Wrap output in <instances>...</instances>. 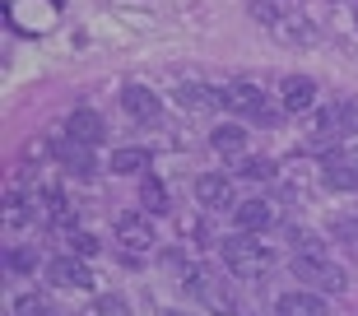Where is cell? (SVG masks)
Masks as SVG:
<instances>
[{
  "instance_id": "cell-8",
  "label": "cell",
  "mask_w": 358,
  "mask_h": 316,
  "mask_svg": "<svg viewBox=\"0 0 358 316\" xmlns=\"http://www.w3.org/2000/svg\"><path fill=\"white\" fill-rule=\"evenodd\" d=\"M42 275L52 279L56 289H89L93 284V270L84 265V256H75V251H70V256H52V261L42 265Z\"/></svg>"
},
{
  "instance_id": "cell-24",
  "label": "cell",
  "mask_w": 358,
  "mask_h": 316,
  "mask_svg": "<svg viewBox=\"0 0 358 316\" xmlns=\"http://www.w3.org/2000/svg\"><path fill=\"white\" fill-rule=\"evenodd\" d=\"M5 219H10V224H24V219H28V196H24V191H14V186L5 191Z\"/></svg>"
},
{
  "instance_id": "cell-2",
  "label": "cell",
  "mask_w": 358,
  "mask_h": 316,
  "mask_svg": "<svg viewBox=\"0 0 358 316\" xmlns=\"http://www.w3.org/2000/svg\"><path fill=\"white\" fill-rule=\"evenodd\" d=\"M289 270H293V279H303V289H317V293H326V298L349 289V275L326 256V251H293Z\"/></svg>"
},
{
  "instance_id": "cell-26",
  "label": "cell",
  "mask_w": 358,
  "mask_h": 316,
  "mask_svg": "<svg viewBox=\"0 0 358 316\" xmlns=\"http://www.w3.org/2000/svg\"><path fill=\"white\" fill-rule=\"evenodd\" d=\"M70 247H75V256H98V237L75 228V233H70Z\"/></svg>"
},
{
  "instance_id": "cell-14",
  "label": "cell",
  "mask_w": 358,
  "mask_h": 316,
  "mask_svg": "<svg viewBox=\"0 0 358 316\" xmlns=\"http://www.w3.org/2000/svg\"><path fill=\"white\" fill-rule=\"evenodd\" d=\"M56 163L70 172V177H93L98 172V158H93L89 145H80V140H56Z\"/></svg>"
},
{
  "instance_id": "cell-11",
  "label": "cell",
  "mask_w": 358,
  "mask_h": 316,
  "mask_svg": "<svg viewBox=\"0 0 358 316\" xmlns=\"http://www.w3.org/2000/svg\"><path fill=\"white\" fill-rule=\"evenodd\" d=\"M275 316H331V307L317 289H289L275 298Z\"/></svg>"
},
{
  "instance_id": "cell-3",
  "label": "cell",
  "mask_w": 358,
  "mask_h": 316,
  "mask_svg": "<svg viewBox=\"0 0 358 316\" xmlns=\"http://www.w3.org/2000/svg\"><path fill=\"white\" fill-rule=\"evenodd\" d=\"M317 79L312 75H284L279 79V112L284 117H312L317 112Z\"/></svg>"
},
{
  "instance_id": "cell-29",
  "label": "cell",
  "mask_w": 358,
  "mask_h": 316,
  "mask_svg": "<svg viewBox=\"0 0 358 316\" xmlns=\"http://www.w3.org/2000/svg\"><path fill=\"white\" fill-rule=\"evenodd\" d=\"M219 316H233V312H219Z\"/></svg>"
},
{
  "instance_id": "cell-22",
  "label": "cell",
  "mask_w": 358,
  "mask_h": 316,
  "mask_svg": "<svg viewBox=\"0 0 358 316\" xmlns=\"http://www.w3.org/2000/svg\"><path fill=\"white\" fill-rule=\"evenodd\" d=\"M47 307H52V303H47L42 293H24V298H14V303H10V316H42Z\"/></svg>"
},
{
  "instance_id": "cell-27",
  "label": "cell",
  "mask_w": 358,
  "mask_h": 316,
  "mask_svg": "<svg viewBox=\"0 0 358 316\" xmlns=\"http://www.w3.org/2000/svg\"><path fill=\"white\" fill-rule=\"evenodd\" d=\"M42 316H66V312H56V307H47V312H42Z\"/></svg>"
},
{
  "instance_id": "cell-6",
  "label": "cell",
  "mask_w": 358,
  "mask_h": 316,
  "mask_svg": "<svg viewBox=\"0 0 358 316\" xmlns=\"http://www.w3.org/2000/svg\"><path fill=\"white\" fill-rule=\"evenodd\" d=\"M121 112L131 121H140V126H159L163 121V98L154 89H145V84H126V89H121Z\"/></svg>"
},
{
  "instance_id": "cell-5",
  "label": "cell",
  "mask_w": 358,
  "mask_h": 316,
  "mask_svg": "<svg viewBox=\"0 0 358 316\" xmlns=\"http://www.w3.org/2000/svg\"><path fill=\"white\" fill-rule=\"evenodd\" d=\"M117 237H121V247L131 251V256H149V251H154V242H159L145 210H126V214H117Z\"/></svg>"
},
{
  "instance_id": "cell-16",
  "label": "cell",
  "mask_w": 358,
  "mask_h": 316,
  "mask_svg": "<svg viewBox=\"0 0 358 316\" xmlns=\"http://www.w3.org/2000/svg\"><path fill=\"white\" fill-rule=\"evenodd\" d=\"M149 163H154V158H149V149L126 145V149H117V154H112V163H107V168L117 172V177H149Z\"/></svg>"
},
{
  "instance_id": "cell-9",
  "label": "cell",
  "mask_w": 358,
  "mask_h": 316,
  "mask_svg": "<svg viewBox=\"0 0 358 316\" xmlns=\"http://www.w3.org/2000/svg\"><path fill=\"white\" fill-rule=\"evenodd\" d=\"M335 140H345V126H340V107H317L312 121H307V145L317 154H331Z\"/></svg>"
},
{
  "instance_id": "cell-21",
  "label": "cell",
  "mask_w": 358,
  "mask_h": 316,
  "mask_svg": "<svg viewBox=\"0 0 358 316\" xmlns=\"http://www.w3.org/2000/svg\"><path fill=\"white\" fill-rule=\"evenodd\" d=\"M93 316H135V307L126 293H98L93 298Z\"/></svg>"
},
{
  "instance_id": "cell-23",
  "label": "cell",
  "mask_w": 358,
  "mask_h": 316,
  "mask_svg": "<svg viewBox=\"0 0 358 316\" xmlns=\"http://www.w3.org/2000/svg\"><path fill=\"white\" fill-rule=\"evenodd\" d=\"M33 270V251L28 247H10L5 251V275H28Z\"/></svg>"
},
{
  "instance_id": "cell-19",
  "label": "cell",
  "mask_w": 358,
  "mask_h": 316,
  "mask_svg": "<svg viewBox=\"0 0 358 316\" xmlns=\"http://www.w3.org/2000/svg\"><path fill=\"white\" fill-rule=\"evenodd\" d=\"M140 205L145 214H168V186L159 177H140Z\"/></svg>"
},
{
  "instance_id": "cell-7",
  "label": "cell",
  "mask_w": 358,
  "mask_h": 316,
  "mask_svg": "<svg viewBox=\"0 0 358 316\" xmlns=\"http://www.w3.org/2000/svg\"><path fill=\"white\" fill-rule=\"evenodd\" d=\"M321 182L331 191H358V154H349V149L321 154Z\"/></svg>"
},
{
  "instance_id": "cell-10",
  "label": "cell",
  "mask_w": 358,
  "mask_h": 316,
  "mask_svg": "<svg viewBox=\"0 0 358 316\" xmlns=\"http://www.w3.org/2000/svg\"><path fill=\"white\" fill-rule=\"evenodd\" d=\"M224 107L238 121L242 117H256V121H261L270 112V107H266V93L256 89V84H247V79H238V84H228V89H224Z\"/></svg>"
},
{
  "instance_id": "cell-1",
  "label": "cell",
  "mask_w": 358,
  "mask_h": 316,
  "mask_svg": "<svg viewBox=\"0 0 358 316\" xmlns=\"http://www.w3.org/2000/svg\"><path fill=\"white\" fill-rule=\"evenodd\" d=\"M219 256H224L228 275L238 279H266L270 270H275V247L270 242H261V233H228L219 237Z\"/></svg>"
},
{
  "instance_id": "cell-28",
  "label": "cell",
  "mask_w": 358,
  "mask_h": 316,
  "mask_svg": "<svg viewBox=\"0 0 358 316\" xmlns=\"http://www.w3.org/2000/svg\"><path fill=\"white\" fill-rule=\"evenodd\" d=\"M168 316H186V312H168Z\"/></svg>"
},
{
  "instance_id": "cell-15",
  "label": "cell",
  "mask_w": 358,
  "mask_h": 316,
  "mask_svg": "<svg viewBox=\"0 0 358 316\" xmlns=\"http://www.w3.org/2000/svg\"><path fill=\"white\" fill-rule=\"evenodd\" d=\"M210 149L224 158H247V131H242V121H224V126H214L210 131Z\"/></svg>"
},
{
  "instance_id": "cell-12",
  "label": "cell",
  "mask_w": 358,
  "mask_h": 316,
  "mask_svg": "<svg viewBox=\"0 0 358 316\" xmlns=\"http://www.w3.org/2000/svg\"><path fill=\"white\" fill-rule=\"evenodd\" d=\"M66 140H80V145L98 149V145L107 140L103 112H93V107H75V112H70V121H66Z\"/></svg>"
},
{
  "instance_id": "cell-17",
  "label": "cell",
  "mask_w": 358,
  "mask_h": 316,
  "mask_svg": "<svg viewBox=\"0 0 358 316\" xmlns=\"http://www.w3.org/2000/svg\"><path fill=\"white\" fill-rule=\"evenodd\" d=\"M42 205H47V219H52L56 228H66V233H75V224H80V214H75V205H70L66 191H42Z\"/></svg>"
},
{
  "instance_id": "cell-18",
  "label": "cell",
  "mask_w": 358,
  "mask_h": 316,
  "mask_svg": "<svg viewBox=\"0 0 358 316\" xmlns=\"http://www.w3.org/2000/svg\"><path fill=\"white\" fill-rule=\"evenodd\" d=\"M177 103L191 112H205V107H224V93H214L210 84H177Z\"/></svg>"
},
{
  "instance_id": "cell-20",
  "label": "cell",
  "mask_w": 358,
  "mask_h": 316,
  "mask_svg": "<svg viewBox=\"0 0 358 316\" xmlns=\"http://www.w3.org/2000/svg\"><path fill=\"white\" fill-rule=\"evenodd\" d=\"M238 177H247V182H275V163L266 154H247V158H238Z\"/></svg>"
},
{
  "instance_id": "cell-4",
  "label": "cell",
  "mask_w": 358,
  "mask_h": 316,
  "mask_svg": "<svg viewBox=\"0 0 358 316\" xmlns=\"http://www.w3.org/2000/svg\"><path fill=\"white\" fill-rule=\"evenodd\" d=\"M196 205L210 214H224V210H238V186L228 172H205L196 177Z\"/></svg>"
},
{
  "instance_id": "cell-13",
  "label": "cell",
  "mask_w": 358,
  "mask_h": 316,
  "mask_svg": "<svg viewBox=\"0 0 358 316\" xmlns=\"http://www.w3.org/2000/svg\"><path fill=\"white\" fill-rule=\"evenodd\" d=\"M233 224H238V233H266V228H275V205L266 196H247V200H238Z\"/></svg>"
},
{
  "instance_id": "cell-25",
  "label": "cell",
  "mask_w": 358,
  "mask_h": 316,
  "mask_svg": "<svg viewBox=\"0 0 358 316\" xmlns=\"http://www.w3.org/2000/svg\"><path fill=\"white\" fill-rule=\"evenodd\" d=\"M335 107H340V126H345V145H349V140H358V98H345Z\"/></svg>"
}]
</instances>
